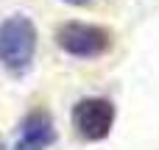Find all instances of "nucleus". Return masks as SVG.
<instances>
[{
    "label": "nucleus",
    "instance_id": "nucleus-2",
    "mask_svg": "<svg viewBox=\"0 0 159 150\" xmlns=\"http://www.w3.org/2000/svg\"><path fill=\"white\" fill-rule=\"evenodd\" d=\"M56 45L75 58H101L112 50L115 39H112V31L103 25L70 19L56 28Z\"/></svg>",
    "mask_w": 159,
    "mask_h": 150
},
{
    "label": "nucleus",
    "instance_id": "nucleus-5",
    "mask_svg": "<svg viewBox=\"0 0 159 150\" xmlns=\"http://www.w3.org/2000/svg\"><path fill=\"white\" fill-rule=\"evenodd\" d=\"M64 3H67V6H89L92 0H64Z\"/></svg>",
    "mask_w": 159,
    "mask_h": 150
},
{
    "label": "nucleus",
    "instance_id": "nucleus-3",
    "mask_svg": "<svg viewBox=\"0 0 159 150\" xmlns=\"http://www.w3.org/2000/svg\"><path fill=\"white\" fill-rule=\"evenodd\" d=\"M73 128L87 142H101L112 134L115 125V106L106 97H84L73 106Z\"/></svg>",
    "mask_w": 159,
    "mask_h": 150
},
{
    "label": "nucleus",
    "instance_id": "nucleus-1",
    "mask_svg": "<svg viewBox=\"0 0 159 150\" xmlns=\"http://www.w3.org/2000/svg\"><path fill=\"white\" fill-rule=\"evenodd\" d=\"M36 53V25L25 14H14L0 22V61L8 72L22 75Z\"/></svg>",
    "mask_w": 159,
    "mask_h": 150
},
{
    "label": "nucleus",
    "instance_id": "nucleus-4",
    "mask_svg": "<svg viewBox=\"0 0 159 150\" xmlns=\"http://www.w3.org/2000/svg\"><path fill=\"white\" fill-rule=\"evenodd\" d=\"M53 142H56L53 117L45 109H34L20 122V136L14 142V150H48Z\"/></svg>",
    "mask_w": 159,
    "mask_h": 150
}]
</instances>
